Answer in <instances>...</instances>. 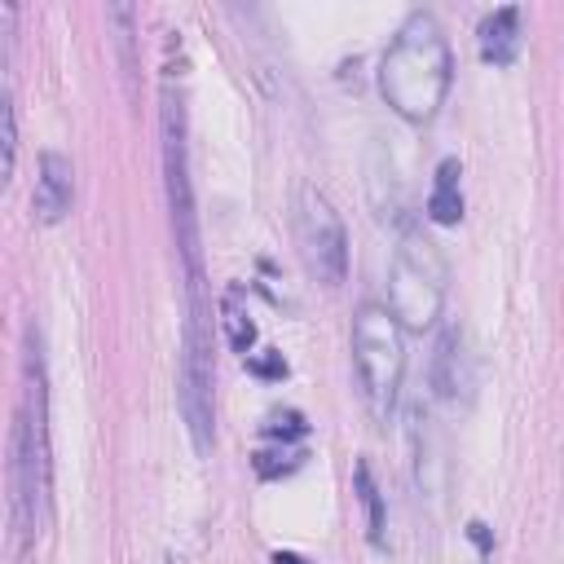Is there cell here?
<instances>
[{"label":"cell","instance_id":"cell-1","mask_svg":"<svg viewBox=\"0 0 564 564\" xmlns=\"http://www.w3.org/2000/svg\"><path fill=\"white\" fill-rule=\"evenodd\" d=\"M449 79H454L449 40L427 9H414L379 57V93L405 123H427L445 106Z\"/></svg>","mask_w":564,"mask_h":564},{"label":"cell","instance_id":"cell-2","mask_svg":"<svg viewBox=\"0 0 564 564\" xmlns=\"http://www.w3.org/2000/svg\"><path fill=\"white\" fill-rule=\"evenodd\" d=\"M445 256L423 229H405L388 264V313L401 330H427L445 304Z\"/></svg>","mask_w":564,"mask_h":564},{"label":"cell","instance_id":"cell-3","mask_svg":"<svg viewBox=\"0 0 564 564\" xmlns=\"http://www.w3.org/2000/svg\"><path fill=\"white\" fill-rule=\"evenodd\" d=\"M159 137H163V185H167V212L176 251L185 260V286H203V251H198V207L189 185V154H185V106L163 84V110H159Z\"/></svg>","mask_w":564,"mask_h":564},{"label":"cell","instance_id":"cell-4","mask_svg":"<svg viewBox=\"0 0 564 564\" xmlns=\"http://www.w3.org/2000/svg\"><path fill=\"white\" fill-rule=\"evenodd\" d=\"M352 361L366 388L375 419H392L401 375H405V330L392 322L383 304H361L352 317Z\"/></svg>","mask_w":564,"mask_h":564},{"label":"cell","instance_id":"cell-5","mask_svg":"<svg viewBox=\"0 0 564 564\" xmlns=\"http://www.w3.org/2000/svg\"><path fill=\"white\" fill-rule=\"evenodd\" d=\"M212 335H207V300L185 295V339H181V379H176V405L189 427V441L198 454H212L216 445V410H212Z\"/></svg>","mask_w":564,"mask_h":564},{"label":"cell","instance_id":"cell-6","mask_svg":"<svg viewBox=\"0 0 564 564\" xmlns=\"http://www.w3.org/2000/svg\"><path fill=\"white\" fill-rule=\"evenodd\" d=\"M295 242L313 282L339 286L348 273V234L335 203L317 185H295Z\"/></svg>","mask_w":564,"mask_h":564},{"label":"cell","instance_id":"cell-7","mask_svg":"<svg viewBox=\"0 0 564 564\" xmlns=\"http://www.w3.org/2000/svg\"><path fill=\"white\" fill-rule=\"evenodd\" d=\"M75 203V167L62 150H44L40 154V176H35V194H31V212L40 225H57Z\"/></svg>","mask_w":564,"mask_h":564},{"label":"cell","instance_id":"cell-8","mask_svg":"<svg viewBox=\"0 0 564 564\" xmlns=\"http://www.w3.org/2000/svg\"><path fill=\"white\" fill-rule=\"evenodd\" d=\"M432 388L445 401H458L471 392V366H467V348H463V330L458 326H441L436 348H432Z\"/></svg>","mask_w":564,"mask_h":564},{"label":"cell","instance_id":"cell-9","mask_svg":"<svg viewBox=\"0 0 564 564\" xmlns=\"http://www.w3.org/2000/svg\"><path fill=\"white\" fill-rule=\"evenodd\" d=\"M414 480H419V494H427L432 502H436L441 489H445L441 441H436V427H432V419H427L423 410L414 414Z\"/></svg>","mask_w":564,"mask_h":564},{"label":"cell","instance_id":"cell-10","mask_svg":"<svg viewBox=\"0 0 564 564\" xmlns=\"http://www.w3.org/2000/svg\"><path fill=\"white\" fill-rule=\"evenodd\" d=\"M520 53V9L502 4L480 22V57L494 66H511Z\"/></svg>","mask_w":564,"mask_h":564},{"label":"cell","instance_id":"cell-11","mask_svg":"<svg viewBox=\"0 0 564 564\" xmlns=\"http://www.w3.org/2000/svg\"><path fill=\"white\" fill-rule=\"evenodd\" d=\"M458 176H463V163H458V159H441V163H436V181H432V194H427V216H432L436 225H458V220H463Z\"/></svg>","mask_w":564,"mask_h":564},{"label":"cell","instance_id":"cell-12","mask_svg":"<svg viewBox=\"0 0 564 564\" xmlns=\"http://www.w3.org/2000/svg\"><path fill=\"white\" fill-rule=\"evenodd\" d=\"M220 330H225V339H229V348H234V352L251 357L256 322H251V313L242 308V291H238V286H229V291L220 295Z\"/></svg>","mask_w":564,"mask_h":564},{"label":"cell","instance_id":"cell-13","mask_svg":"<svg viewBox=\"0 0 564 564\" xmlns=\"http://www.w3.org/2000/svg\"><path fill=\"white\" fill-rule=\"evenodd\" d=\"M357 494H361V507H366V533H370V546H388V516H383V494H379V485H375V476H370V463L361 458L357 463Z\"/></svg>","mask_w":564,"mask_h":564},{"label":"cell","instance_id":"cell-14","mask_svg":"<svg viewBox=\"0 0 564 564\" xmlns=\"http://www.w3.org/2000/svg\"><path fill=\"white\" fill-rule=\"evenodd\" d=\"M18 167V110H13V93L0 79V189L13 181Z\"/></svg>","mask_w":564,"mask_h":564},{"label":"cell","instance_id":"cell-15","mask_svg":"<svg viewBox=\"0 0 564 564\" xmlns=\"http://www.w3.org/2000/svg\"><path fill=\"white\" fill-rule=\"evenodd\" d=\"M264 432H269V436H278V441H286V436H304V432H308V423H304V414H295V410H278V414H269Z\"/></svg>","mask_w":564,"mask_h":564},{"label":"cell","instance_id":"cell-16","mask_svg":"<svg viewBox=\"0 0 564 564\" xmlns=\"http://www.w3.org/2000/svg\"><path fill=\"white\" fill-rule=\"evenodd\" d=\"M247 366H251L256 375H264V379H282V375H286V361H282L278 352H269V357H247Z\"/></svg>","mask_w":564,"mask_h":564},{"label":"cell","instance_id":"cell-17","mask_svg":"<svg viewBox=\"0 0 564 564\" xmlns=\"http://www.w3.org/2000/svg\"><path fill=\"white\" fill-rule=\"evenodd\" d=\"M273 564H308V560H304V555H295V551H278V555H273Z\"/></svg>","mask_w":564,"mask_h":564}]
</instances>
